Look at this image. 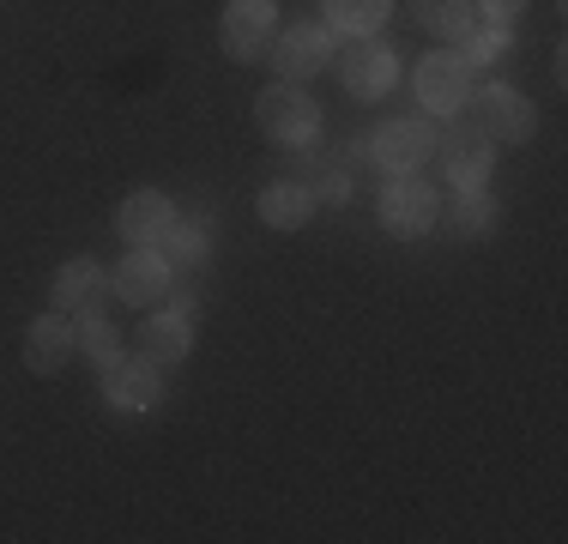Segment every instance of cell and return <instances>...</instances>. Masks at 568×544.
I'll return each mask as SVG.
<instances>
[{"mask_svg":"<svg viewBox=\"0 0 568 544\" xmlns=\"http://www.w3.org/2000/svg\"><path fill=\"white\" fill-rule=\"evenodd\" d=\"M103 393H110V405L121 412H152L158 400H164V375H158V363L145 357V351H121V357L103 363Z\"/></svg>","mask_w":568,"mask_h":544,"instance_id":"7","label":"cell"},{"mask_svg":"<svg viewBox=\"0 0 568 544\" xmlns=\"http://www.w3.org/2000/svg\"><path fill=\"white\" fill-rule=\"evenodd\" d=\"M110 291L121 296V303H133V309L158 303V296L170 291V261L158 249H128L121 266L110 272Z\"/></svg>","mask_w":568,"mask_h":544,"instance_id":"12","label":"cell"},{"mask_svg":"<svg viewBox=\"0 0 568 544\" xmlns=\"http://www.w3.org/2000/svg\"><path fill=\"white\" fill-rule=\"evenodd\" d=\"M471 121H478L484 140L514 145V140H526V133H532L538 115H532V103H526L514 85H484V98H478V109H471Z\"/></svg>","mask_w":568,"mask_h":544,"instance_id":"9","label":"cell"},{"mask_svg":"<svg viewBox=\"0 0 568 544\" xmlns=\"http://www.w3.org/2000/svg\"><path fill=\"white\" fill-rule=\"evenodd\" d=\"M412 85H417V103H424V109L454 115V109L471 98V67L459 61L454 49H436V54H424V61H417Z\"/></svg>","mask_w":568,"mask_h":544,"instance_id":"6","label":"cell"},{"mask_svg":"<svg viewBox=\"0 0 568 544\" xmlns=\"http://www.w3.org/2000/svg\"><path fill=\"white\" fill-rule=\"evenodd\" d=\"M73 357V321L67 315H37L24 326V370L31 375H55Z\"/></svg>","mask_w":568,"mask_h":544,"instance_id":"13","label":"cell"},{"mask_svg":"<svg viewBox=\"0 0 568 544\" xmlns=\"http://www.w3.org/2000/svg\"><path fill=\"white\" fill-rule=\"evenodd\" d=\"M369 152L382 158L394 175H417L429 158H436V128H429L424 115H394V121H382V128H375Z\"/></svg>","mask_w":568,"mask_h":544,"instance_id":"4","label":"cell"},{"mask_svg":"<svg viewBox=\"0 0 568 544\" xmlns=\"http://www.w3.org/2000/svg\"><path fill=\"white\" fill-rule=\"evenodd\" d=\"M503 54H508V24L478 19V31L466 37V54H459V61H466V67H490V61H503Z\"/></svg>","mask_w":568,"mask_h":544,"instance_id":"21","label":"cell"},{"mask_svg":"<svg viewBox=\"0 0 568 544\" xmlns=\"http://www.w3.org/2000/svg\"><path fill=\"white\" fill-rule=\"evenodd\" d=\"M448 230H454V236H484V230H496V206L478 194V188H471V194H459V200H454Z\"/></svg>","mask_w":568,"mask_h":544,"instance_id":"20","label":"cell"},{"mask_svg":"<svg viewBox=\"0 0 568 544\" xmlns=\"http://www.w3.org/2000/svg\"><path fill=\"white\" fill-rule=\"evenodd\" d=\"M442 218V200L429 182H417V175H394L382 194V224L399 230V236H424V230H436Z\"/></svg>","mask_w":568,"mask_h":544,"instance_id":"8","label":"cell"},{"mask_svg":"<svg viewBox=\"0 0 568 544\" xmlns=\"http://www.w3.org/2000/svg\"><path fill=\"white\" fill-rule=\"evenodd\" d=\"M308 212H315V200H308V188L303 182H291V175H284V182H273L261 194V218L273 230H296V224H308Z\"/></svg>","mask_w":568,"mask_h":544,"instance_id":"16","label":"cell"},{"mask_svg":"<svg viewBox=\"0 0 568 544\" xmlns=\"http://www.w3.org/2000/svg\"><path fill=\"white\" fill-rule=\"evenodd\" d=\"M478 7H484V19H496V24H514L526 7H532V0H478Z\"/></svg>","mask_w":568,"mask_h":544,"instance_id":"23","label":"cell"},{"mask_svg":"<svg viewBox=\"0 0 568 544\" xmlns=\"http://www.w3.org/2000/svg\"><path fill=\"white\" fill-rule=\"evenodd\" d=\"M412 12L424 31L448 37V43H466L478 31V0H412Z\"/></svg>","mask_w":568,"mask_h":544,"instance_id":"15","label":"cell"},{"mask_svg":"<svg viewBox=\"0 0 568 544\" xmlns=\"http://www.w3.org/2000/svg\"><path fill=\"white\" fill-rule=\"evenodd\" d=\"M73 351H85L91 363H110V357H121V333H115V326L98 315V303H85V315H79V326H73Z\"/></svg>","mask_w":568,"mask_h":544,"instance_id":"18","label":"cell"},{"mask_svg":"<svg viewBox=\"0 0 568 544\" xmlns=\"http://www.w3.org/2000/svg\"><path fill=\"white\" fill-rule=\"evenodd\" d=\"M187 345H194V321H187L182 309H164V315H152V321H145V333H140V351L158 363V370H164V363H182Z\"/></svg>","mask_w":568,"mask_h":544,"instance_id":"14","label":"cell"},{"mask_svg":"<svg viewBox=\"0 0 568 544\" xmlns=\"http://www.w3.org/2000/svg\"><path fill=\"white\" fill-rule=\"evenodd\" d=\"M273 37H278V12L273 0H230L224 19H219V43L230 61H266L273 54Z\"/></svg>","mask_w":568,"mask_h":544,"instance_id":"2","label":"cell"},{"mask_svg":"<svg viewBox=\"0 0 568 544\" xmlns=\"http://www.w3.org/2000/svg\"><path fill=\"white\" fill-rule=\"evenodd\" d=\"M115 230H121V242H133V249H158V242L175 230L170 194H158V188L128 194V200H121V212H115Z\"/></svg>","mask_w":568,"mask_h":544,"instance_id":"10","label":"cell"},{"mask_svg":"<svg viewBox=\"0 0 568 544\" xmlns=\"http://www.w3.org/2000/svg\"><path fill=\"white\" fill-rule=\"evenodd\" d=\"M164 242H170L164 261H182V266H200V261H206V230H200V224H175Z\"/></svg>","mask_w":568,"mask_h":544,"instance_id":"22","label":"cell"},{"mask_svg":"<svg viewBox=\"0 0 568 544\" xmlns=\"http://www.w3.org/2000/svg\"><path fill=\"white\" fill-rule=\"evenodd\" d=\"M273 67H278V79H291V85L327 73L333 67V31L327 24H308V19L291 24V31H278L273 37Z\"/></svg>","mask_w":568,"mask_h":544,"instance_id":"5","label":"cell"},{"mask_svg":"<svg viewBox=\"0 0 568 544\" xmlns=\"http://www.w3.org/2000/svg\"><path fill=\"white\" fill-rule=\"evenodd\" d=\"M394 49L369 43V37H357V43L339 49V79L351 85V98H387L394 91Z\"/></svg>","mask_w":568,"mask_h":544,"instance_id":"11","label":"cell"},{"mask_svg":"<svg viewBox=\"0 0 568 544\" xmlns=\"http://www.w3.org/2000/svg\"><path fill=\"white\" fill-rule=\"evenodd\" d=\"M321 7H327V19L339 24L345 37H369L375 24H387V7H394V0H321Z\"/></svg>","mask_w":568,"mask_h":544,"instance_id":"19","label":"cell"},{"mask_svg":"<svg viewBox=\"0 0 568 544\" xmlns=\"http://www.w3.org/2000/svg\"><path fill=\"white\" fill-rule=\"evenodd\" d=\"M98 284H103V266L91 261V254L67 261V266L55 272V309H85L91 296H98Z\"/></svg>","mask_w":568,"mask_h":544,"instance_id":"17","label":"cell"},{"mask_svg":"<svg viewBox=\"0 0 568 544\" xmlns=\"http://www.w3.org/2000/svg\"><path fill=\"white\" fill-rule=\"evenodd\" d=\"M436 163H442V175L459 188V194H471V188H484L490 182V163H496V152H490V140L478 133V121L471 115H459L454 109V121H448V133L436 140Z\"/></svg>","mask_w":568,"mask_h":544,"instance_id":"1","label":"cell"},{"mask_svg":"<svg viewBox=\"0 0 568 544\" xmlns=\"http://www.w3.org/2000/svg\"><path fill=\"white\" fill-rule=\"evenodd\" d=\"M254 115H261V128L273 133L278 145H308L321 133V103L308 98L303 85H291V79H278L273 91H261Z\"/></svg>","mask_w":568,"mask_h":544,"instance_id":"3","label":"cell"}]
</instances>
